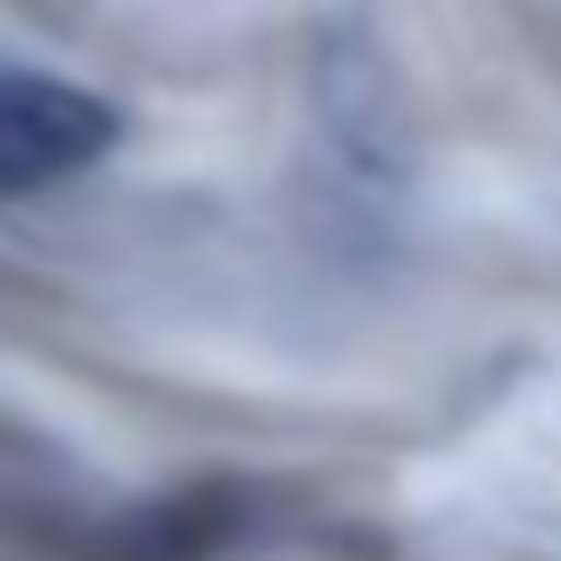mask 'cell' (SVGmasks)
<instances>
[{
    "label": "cell",
    "mask_w": 561,
    "mask_h": 561,
    "mask_svg": "<svg viewBox=\"0 0 561 561\" xmlns=\"http://www.w3.org/2000/svg\"><path fill=\"white\" fill-rule=\"evenodd\" d=\"M114 140H123V105L105 88L35 61H0V202L88 175Z\"/></svg>",
    "instance_id": "6da1fadb"
},
{
    "label": "cell",
    "mask_w": 561,
    "mask_h": 561,
    "mask_svg": "<svg viewBox=\"0 0 561 561\" xmlns=\"http://www.w3.org/2000/svg\"><path fill=\"white\" fill-rule=\"evenodd\" d=\"M237 526H245L237 482H184V491H158L140 508L105 517L88 561H210L219 543H237Z\"/></svg>",
    "instance_id": "7a4b0ae2"
}]
</instances>
